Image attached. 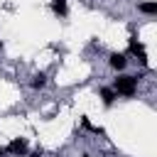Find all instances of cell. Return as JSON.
<instances>
[{
  "instance_id": "6da1fadb",
  "label": "cell",
  "mask_w": 157,
  "mask_h": 157,
  "mask_svg": "<svg viewBox=\"0 0 157 157\" xmlns=\"http://www.w3.org/2000/svg\"><path fill=\"white\" fill-rule=\"evenodd\" d=\"M135 88H137V81H135L132 76H118V78H115V91H118V93L132 96Z\"/></svg>"
},
{
  "instance_id": "7a4b0ae2",
  "label": "cell",
  "mask_w": 157,
  "mask_h": 157,
  "mask_svg": "<svg viewBox=\"0 0 157 157\" xmlns=\"http://www.w3.org/2000/svg\"><path fill=\"white\" fill-rule=\"evenodd\" d=\"M7 152H12V155H25V152H27V140H22V137L12 140V142L7 145Z\"/></svg>"
},
{
  "instance_id": "3957f363",
  "label": "cell",
  "mask_w": 157,
  "mask_h": 157,
  "mask_svg": "<svg viewBox=\"0 0 157 157\" xmlns=\"http://www.w3.org/2000/svg\"><path fill=\"white\" fill-rule=\"evenodd\" d=\"M130 54H135V56H140L145 61V47L137 42V37H130Z\"/></svg>"
},
{
  "instance_id": "277c9868",
  "label": "cell",
  "mask_w": 157,
  "mask_h": 157,
  "mask_svg": "<svg viewBox=\"0 0 157 157\" xmlns=\"http://www.w3.org/2000/svg\"><path fill=\"white\" fill-rule=\"evenodd\" d=\"M125 64H128V59H125V54H110V66L113 69H125Z\"/></svg>"
},
{
  "instance_id": "5b68a950",
  "label": "cell",
  "mask_w": 157,
  "mask_h": 157,
  "mask_svg": "<svg viewBox=\"0 0 157 157\" xmlns=\"http://www.w3.org/2000/svg\"><path fill=\"white\" fill-rule=\"evenodd\" d=\"M52 10L56 15H66V0H52Z\"/></svg>"
},
{
  "instance_id": "8992f818",
  "label": "cell",
  "mask_w": 157,
  "mask_h": 157,
  "mask_svg": "<svg viewBox=\"0 0 157 157\" xmlns=\"http://www.w3.org/2000/svg\"><path fill=\"white\" fill-rule=\"evenodd\" d=\"M101 98H103V103H105V105H110V103L115 101V91H110V88H103V91H101Z\"/></svg>"
},
{
  "instance_id": "52a82bcc",
  "label": "cell",
  "mask_w": 157,
  "mask_h": 157,
  "mask_svg": "<svg viewBox=\"0 0 157 157\" xmlns=\"http://www.w3.org/2000/svg\"><path fill=\"white\" fill-rule=\"evenodd\" d=\"M140 10H142V12H147V15H152V12H157V5H155V2H142V5H140Z\"/></svg>"
},
{
  "instance_id": "ba28073f",
  "label": "cell",
  "mask_w": 157,
  "mask_h": 157,
  "mask_svg": "<svg viewBox=\"0 0 157 157\" xmlns=\"http://www.w3.org/2000/svg\"><path fill=\"white\" fill-rule=\"evenodd\" d=\"M44 83H47V76H44V74H37V76H34V81H32V86H34V88H42Z\"/></svg>"
},
{
  "instance_id": "9c48e42d",
  "label": "cell",
  "mask_w": 157,
  "mask_h": 157,
  "mask_svg": "<svg viewBox=\"0 0 157 157\" xmlns=\"http://www.w3.org/2000/svg\"><path fill=\"white\" fill-rule=\"evenodd\" d=\"M29 157H42V155H39V152H32V155H29Z\"/></svg>"
},
{
  "instance_id": "30bf717a",
  "label": "cell",
  "mask_w": 157,
  "mask_h": 157,
  "mask_svg": "<svg viewBox=\"0 0 157 157\" xmlns=\"http://www.w3.org/2000/svg\"><path fill=\"white\" fill-rule=\"evenodd\" d=\"M5 152H7V150H0V157H5Z\"/></svg>"
}]
</instances>
